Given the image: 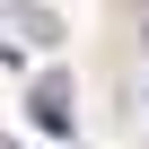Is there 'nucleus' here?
Wrapping results in <instances>:
<instances>
[{
	"mask_svg": "<svg viewBox=\"0 0 149 149\" xmlns=\"http://www.w3.org/2000/svg\"><path fill=\"white\" fill-rule=\"evenodd\" d=\"M26 105H35V123H44V132H70V79H35V97H26Z\"/></svg>",
	"mask_w": 149,
	"mask_h": 149,
	"instance_id": "1",
	"label": "nucleus"
},
{
	"mask_svg": "<svg viewBox=\"0 0 149 149\" xmlns=\"http://www.w3.org/2000/svg\"><path fill=\"white\" fill-rule=\"evenodd\" d=\"M0 149H18V140H0Z\"/></svg>",
	"mask_w": 149,
	"mask_h": 149,
	"instance_id": "2",
	"label": "nucleus"
},
{
	"mask_svg": "<svg viewBox=\"0 0 149 149\" xmlns=\"http://www.w3.org/2000/svg\"><path fill=\"white\" fill-rule=\"evenodd\" d=\"M140 44H149V26H140Z\"/></svg>",
	"mask_w": 149,
	"mask_h": 149,
	"instance_id": "3",
	"label": "nucleus"
}]
</instances>
